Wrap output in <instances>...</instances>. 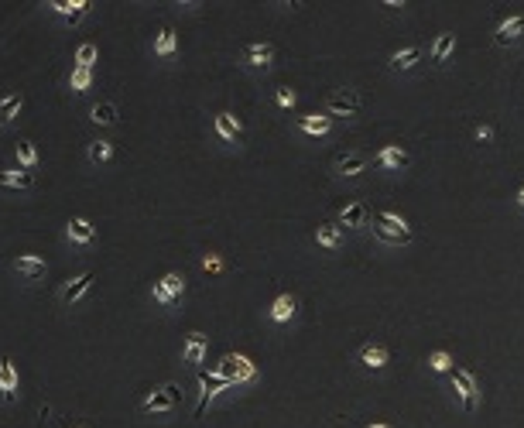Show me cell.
Returning <instances> with one entry per match:
<instances>
[{"mask_svg":"<svg viewBox=\"0 0 524 428\" xmlns=\"http://www.w3.org/2000/svg\"><path fill=\"white\" fill-rule=\"evenodd\" d=\"M373 219V234L381 236L384 243H411V226L398 213H388V209H377L370 216Z\"/></svg>","mask_w":524,"mask_h":428,"instance_id":"obj_1","label":"cell"},{"mask_svg":"<svg viewBox=\"0 0 524 428\" xmlns=\"http://www.w3.org/2000/svg\"><path fill=\"white\" fill-rule=\"evenodd\" d=\"M178 397H182L178 384H161V388H155L144 401H141V411H144V415H168V411L178 405Z\"/></svg>","mask_w":524,"mask_h":428,"instance_id":"obj_2","label":"cell"},{"mask_svg":"<svg viewBox=\"0 0 524 428\" xmlns=\"http://www.w3.org/2000/svg\"><path fill=\"white\" fill-rule=\"evenodd\" d=\"M213 373L226 377V380H236V384H247V380H253V377H257L253 363L247 360V356H240V353H230V356H223V360H219V367H216Z\"/></svg>","mask_w":524,"mask_h":428,"instance_id":"obj_3","label":"cell"},{"mask_svg":"<svg viewBox=\"0 0 524 428\" xmlns=\"http://www.w3.org/2000/svg\"><path fill=\"white\" fill-rule=\"evenodd\" d=\"M360 106H364V99H360L356 89H336V93L326 97V110L332 117H356Z\"/></svg>","mask_w":524,"mask_h":428,"instance_id":"obj_4","label":"cell"},{"mask_svg":"<svg viewBox=\"0 0 524 428\" xmlns=\"http://www.w3.org/2000/svg\"><path fill=\"white\" fill-rule=\"evenodd\" d=\"M236 59L244 65H251V69H268L274 62V45L271 41H247V45H240Z\"/></svg>","mask_w":524,"mask_h":428,"instance_id":"obj_5","label":"cell"},{"mask_svg":"<svg viewBox=\"0 0 524 428\" xmlns=\"http://www.w3.org/2000/svg\"><path fill=\"white\" fill-rule=\"evenodd\" d=\"M93 281H97V271H82V274H76V278H69V281L58 288V302H62L65 309H72L79 298L93 288Z\"/></svg>","mask_w":524,"mask_h":428,"instance_id":"obj_6","label":"cell"},{"mask_svg":"<svg viewBox=\"0 0 524 428\" xmlns=\"http://www.w3.org/2000/svg\"><path fill=\"white\" fill-rule=\"evenodd\" d=\"M11 271L18 274L21 281H41L45 274H48V264H45V257H38V253H21V257H14V264H11Z\"/></svg>","mask_w":524,"mask_h":428,"instance_id":"obj_7","label":"cell"},{"mask_svg":"<svg viewBox=\"0 0 524 428\" xmlns=\"http://www.w3.org/2000/svg\"><path fill=\"white\" fill-rule=\"evenodd\" d=\"M199 384H202V397H199V408H195V418H202V411L206 405L213 401L219 390H230L236 388V380H226V377H219V373H199Z\"/></svg>","mask_w":524,"mask_h":428,"instance_id":"obj_8","label":"cell"},{"mask_svg":"<svg viewBox=\"0 0 524 428\" xmlns=\"http://www.w3.org/2000/svg\"><path fill=\"white\" fill-rule=\"evenodd\" d=\"M65 240H72L79 247H89V243L97 240V226H93L86 216H72V219L65 223Z\"/></svg>","mask_w":524,"mask_h":428,"instance_id":"obj_9","label":"cell"},{"mask_svg":"<svg viewBox=\"0 0 524 428\" xmlns=\"http://www.w3.org/2000/svg\"><path fill=\"white\" fill-rule=\"evenodd\" d=\"M452 388L459 390V397H463V408L466 411L476 408L480 388H476V380H473V373H469V370H456V373H452Z\"/></svg>","mask_w":524,"mask_h":428,"instance_id":"obj_10","label":"cell"},{"mask_svg":"<svg viewBox=\"0 0 524 428\" xmlns=\"http://www.w3.org/2000/svg\"><path fill=\"white\" fill-rule=\"evenodd\" d=\"M367 165H370V158L364 155V151H346V155H339L336 161H332V168H336V175H360V172H367Z\"/></svg>","mask_w":524,"mask_h":428,"instance_id":"obj_11","label":"cell"},{"mask_svg":"<svg viewBox=\"0 0 524 428\" xmlns=\"http://www.w3.org/2000/svg\"><path fill=\"white\" fill-rule=\"evenodd\" d=\"M0 397L18 401V367L11 356H0Z\"/></svg>","mask_w":524,"mask_h":428,"instance_id":"obj_12","label":"cell"},{"mask_svg":"<svg viewBox=\"0 0 524 428\" xmlns=\"http://www.w3.org/2000/svg\"><path fill=\"white\" fill-rule=\"evenodd\" d=\"M524 35V14H514V18H507L497 24V31H493V41L507 48V45H514V41H521Z\"/></svg>","mask_w":524,"mask_h":428,"instance_id":"obj_13","label":"cell"},{"mask_svg":"<svg viewBox=\"0 0 524 428\" xmlns=\"http://www.w3.org/2000/svg\"><path fill=\"white\" fill-rule=\"evenodd\" d=\"M48 7H52L55 14H62V18H65L69 24H72V28H76L79 21H82L86 14H89V11H93V0H76V4H65V0H52Z\"/></svg>","mask_w":524,"mask_h":428,"instance_id":"obj_14","label":"cell"},{"mask_svg":"<svg viewBox=\"0 0 524 428\" xmlns=\"http://www.w3.org/2000/svg\"><path fill=\"white\" fill-rule=\"evenodd\" d=\"M339 223H343L346 230H360V226H367V223H370L367 202H346V206L339 209Z\"/></svg>","mask_w":524,"mask_h":428,"instance_id":"obj_15","label":"cell"},{"mask_svg":"<svg viewBox=\"0 0 524 428\" xmlns=\"http://www.w3.org/2000/svg\"><path fill=\"white\" fill-rule=\"evenodd\" d=\"M356 356H360V363H364V367H370V370L388 367V360H391V353H388V346H384V343H364Z\"/></svg>","mask_w":524,"mask_h":428,"instance_id":"obj_16","label":"cell"},{"mask_svg":"<svg viewBox=\"0 0 524 428\" xmlns=\"http://www.w3.org/2000/svg\"><path fill=\"white\" fill-rule=\"evenodd\" d=\"M0 189H18V192H28V189H35V172L7 168V172H0Z\"/></svg>","mask_w":524,"mask_h":428,"instance_id":"obj_17","label":"cell"},{"mask_svg":"<svg viewBox=\"0 0 524 428\" xmlns=\"http://www.w3.org/2000/svg\"><path fill=\"white\" fill-rule=\"evenodd\" d=\"M381 168H388V172H401L408 165V151L405 148H398V144H388V148H381L377 151V158H373Z\"/></svg>","mask_w":524,"mask_h":428,"instance_id":"obj_18","label":"cell"},{"mask_svg":"<svg viewBox=\"0 0 524 428\" xmlns=\"http://www.w3.org/2000/svg\"><path fill=\"white\" fill-rule=\"evenodd\" d=\"M202 356H206V336H202V332H192V336L185 339V346H182V363L195 367V363H202Z\"/></svg>","mask_w":524,"mask_h":428,"instance_id":"obj_19","label":"cell"},{"mask_svg":"<svg viewBox=\"0 0 524 428\" xmlns=\"http://www.w3.org/2000/svg\"><path fill=\"white\" fill-rule=\"evenodd\" d=\"M295 127H298L302 134L322 137V134H329V131H332V117H319V114H309V117H298V120H295Z\"/></svg>","mask_w":524,"mask_h":428,"instance_id":"obj_20","label":"cell"},{"mask_svg":"<svg viewBox=\"0 0 524 428\" xmlns=\"http://www.w3.org/2000/svg\"><path fill=\"white\" fill-rule=\"evenodd\" d=\"M216 134L223 137L226 144H236L240 134H244V131H240V120L230 117V114H216Z\"/></svg>","mask_w":524,"mask_h":428,"instance_id":"obj_21","label":"cell"},{"mask_svg":"<svg viewBox=\"0 0 524 428\" xmlns=\"http://www.w3.org/2000/svg\"><path fill=\"white\" fill-rule=\"evenodd\" d=\"M452 48H456V35H452V31H442V35L435 38V45H432V62H435V65H446L449 55H452Z\"/></svg>","mask_w":524,"mask_h":428,"instance_id":"obj_22","label":"cell"},{"mask_svg":"<svg viewBox=\"0 0 524 428\" xmlns=\"http://www.w3.org/2000/svg\"><path fill=\"white\" fill-rule=\"evenodd\" d=\"M89 120L93 124H99V127H114L116 120H120V110H116L114 103H93V110H89Z\"/></svg>","mask_w":524,"mask_h":428,"instance_id":"obj_23","label":"cell"},{"mask_svg":"<svg viewBox=\"0 0 524 428\" xmlns=\"http://www.w3.org/2000/svg\"><path fill=\"white\" fill-rule=\"evenodd\" d=\"M21 106H24V97H21V93H7V97H0V127H7L11 120L18 117Z\"/></svg>","mask_w":524,"mask_h":428,"instance_id":"obj_24","label":"cell"},{"mask_svg":"<svg viewBox=\"0 0 524 428\" xmlns=\"http://www.w3.org/2000/svg\"><path fill=\"white\" fill-rule=\"evenodd\" d=\"M14 155H18V165L24 172H35V168H38V148H35L31 141H18V144H14Z\"/></svg>","mask_w":524,"mask_h":428,"instance_id":"obj_25","label":"cell"},{"mask_svg":"<svg viewBox=\"0 0 524 428\" xmlns=\"http://www.w3.org/2000/svg\"><path fill=\"white\" fill-rule=\"evenodd\" d=\"M418 59H422V45H411L405 52H394V55H391V69H394V72H408Z\"/></svg>","mask_w":524,"mask_h":428,"instance_id":"obj_26","label":"cell"},{"mask_svg":"<svg viewBox=\"0 0 524 428\" xmlns=\"http://www.w3.org/2000/svg\"><path fill=\"white\" fill-rule=\"evenodd\" d=\"M315 240H319V247L336 251V247H339V240H343V226H336V223H322V226L315 230Z\"/></svg>","mask_w":524,"mask_h":428,"instance_id":"obj_27","label":"cell"},{"mask_svg":"<svg viewBox=\"0 0 524 428\" xmlns=\"http://www.w3.org/2000/svg\"><path fill=\"white\" fill-rule=\"evenodd\" d=\"M295 309H298V305H295V298H291V295H278V298H274V305H271V319H274V322H288L291 315H295Z\"/></svg>","mask_w":524,"mask_h":428,"instance_id":"obj_28","label":"cell"},{"mask_svg":"<svg viewBox=\"0 0 524 428\" xmlns=\"http://www.w3.org/2000/svg\"><path fill=\"white\" fill-rule=\"evenodd\" d=\"M175 48H178V38H175L172 28H165V31L155 38V55H158V59H172Z\"/></svg>","mask_w":524,"mask_h":428,"instance_id":"obj_29","label":"cell"},{"mask_svg":"<svg viewBox=\"0 0 524 428\" xmlns=\"http://www.w3.org/2000/svg\"><path fill=\"white\" fill-rule=\"evenodd\" d=\"M86 155H89V161H93V165H107V161L114 158V144H110V141H93Z\"/></svg>","mask_w":524,"mask_h":428,"instance_id":"obj_30","label":"cell"},{"mask_svg":"<svg viewBox=\"0 0 524 428\" xmlns=\"http://www.w3.org/2000/svg\"><path fill=\"white\" fill-rule=\"evenodd\" d=\"M69 86H72V89H76V93H86V89H89V86H93V69H72V72H69Z\"/></svg>","mask_w":524,"mask_h":428,"instance_id":"obj_31","label":"cell"},{"mask_svg":"<svg viewBox=\"0 0 524 428\" xmlns=\"http://www.w3.org/2000/svg\"><path fill=\"white\" fill-rule=\"evenodd\" d=\"M161 285H165V292L172 295L175 302H178V298L185 295V278H182V274H178V271H168V274H165V278H161Z\"/></svg>","mask_w":524,"mask_h":428,"instance_id":"obj_32","label":"cell"},{"mask_svg":"<svg viewBox=\"0 0 524 428\" xmlns=\"http://www.w3.org/2000/svg\"><path fill=\"white\" fill-rule=\"evenodd\" d=\"M97 55H99L97 45H93V41H82V45L76 48V65H79V69H93Z\"/></svg>","mask_w":524,"mask_h":428,"instance_id":"obj_33","label":"cell"},{"mask_svg":"<svg viewBox=\"0 0 524 428\" xmlns=\"http://www.w3.org/2000/svg\"><path fill=\"white\" fill-rule=\"evenodd\" d=\"M151 295H155V302L158 305H165V309H172L175 305V298L168 292H165V285H161V281H155V288H151Z\"/></svg>","mask_w":524,"mask_h":428,"instance_id":"obj_34","label":"cell"},{"mask_svg":"<svg viewBox=\"0 0 524 428\" xmlns=\"http://www.w3.org/2000/svg\"><path fill=\"white\" fill-rule=\"evenodd\" d=\"M202 268H206V271H213V274H219V271H223V260H219L216 253H206V257H202Z\"/></svg>","mask_w":524,"mask_h":428,"instance_id":"obj_35","label":"cell"},{"mask_svg":"<svg viewBox=\"0 0 524 428\" xmlns=\"http://www.w3.org/2000/svg\"><path fill=\"white\" fill-rule=\"evenodd\" d=\"M449 367H452L449 353H435V356H432V370H449Z\"/></svg>","mask_w":524,"mask_h":428,"instance_id":"obj_36","label":"cell"},{"mask_svg":"<svg viewBox=\"0 0 524 428\" xmlns=\"http://www.w3.org/2000/svg\"><path fill=\"white\" fill-rule=\"evenodd\" d=\"M278 103H281V106H291V103H295V93H291V89H278Z\"/></svg>","mask_w":524,"mask_h":428,"instance_id":"obj_37","label":"cell"},{"mask_svg":"<svg viewBox=\"0 0 524 428\" xmlns=\"http://www.w3.org/2000/svg\"><path fill=\"white\" fill-rule=\"evenodd\" d=\"M476 137H480V141H490V137H493V131H490L486 124H480V127H476Z\"/></svg>","mask_w":524,"mask_h":428,"instance_id":"obj_38","label":"cell"},{"mask_svg":"<svg viewBox=\"0 0 524 428\" xmlns=\"http://www.w3.org/2000/svg\"><path fill=\"white\" fill-rule=\"evenodd\" d=\"M518 206H524V189H521V192H518Z\"/></svg>","mask_w":524,"mask_h":428,"instance_id":"obj_39","label":"cell"},{"mask_svg":"<svg viewBox=\"0 0 524 428\" xmlns=\"http://www.w3.org/2000/svg\"><path fill=\"white\" fill-rule=\"evenodd\" d=\"M367 428H391V425H367Z\"/></svg>","mask_w":524,"mask_h":428,"instance_id":"obj_40","label":"cell"},{"mask_svg":"<svg viewBox=\"0 0 524 428\" xmlns=\"http://www.w3.org/2000/svg\"><path fill=\"white\" fill-rule=\"evenodd\" d=\"M76 428H89V425H76Z\"/></svg>","mask_w":524,"mask_h":428,"instance_id":"obj_41","label":"cell"}]
</instances>
